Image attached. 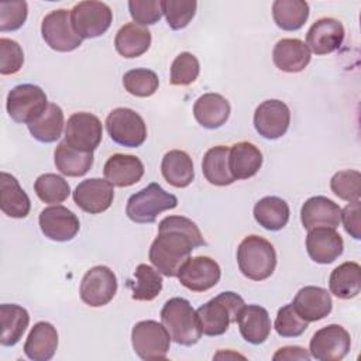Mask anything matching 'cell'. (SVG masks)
<instances>
[{"label":"cell","mask_w":361,"mask_h":361,"mask_svg":"<svg viewBox=\"0 0 361 361\" xmlns=\"http://www.w3.org/2000/svg\"><path fill=\"white\" fill-rule=\"evenodd\" d=\"M48 99L45 92L32 83H21L14 86L6 100V109L8 116L23 124L35 121L48 107Z\"/></svg>","instance_id":"cell-6"},{"label":"cell","mask_w":361,"mask_h":361,"mask_svg":"<svg viewBox=\"0 0 361 361\" xmlns=\"http://www.w3.org/2000/svg\"><path fill=\"white\" fill-rule=\"evenodd\" d=\"M199 72L197 58L190 52H180L171 65V83L173 86H188L197 79Z\"/></svg>","instance_id":"cell-43"},{"label":"cell","mask_w":361,"mask_h":361,"mask_svg":"<svg viewBox=\"0 0 361 361\" xmlns=\"http://www.w3.org/2000/svg\"><path fill=\"white\" fill-rule=\"evenodd\" d=\"M343 248L344 241L336 228L317 227L306 235L307 254L317 264H331L343 254Z\"/></svg>","instance_id":"cell-20"},{"label":"cell","mask_w":361,"mask_h":361,"mask_svg":"<svg viewBox=\"0 0 361 361\" xmlns=\"http://www.w3.org/2000/svg\"><path fill=\"white\" fill-rule=\"evenodd\" d=\"M135 281L128 279L127 286L131 289V298L140 302L154 300L162 290L161 272L151 265L140 264L134 271Z\"/></svg>","instance_id":"cell-37"},{"label":"cell","mask_w":361,"mask_h":361,"mask_svg":"<svg viewBox=\"0 0 361 361\" xmlns=\"http://www.w3.org/2000/svg\"><path fill=\"white\" fill-rule=\"evenodd\" d=\"M41 34L47 45L58 52H71L82 45V38L72 25L71 11L65 8L54 10L42 18Z\"/></svg>","instance_id":"cell-10"},{"label":"cell","mask_w":361,"mask_h":361,"mask_svg":"<svg viewBox=\"0 0 361 361\" xmlns=\"http://www.w3.org/2000/svg\"><path fill=\"white\" fill-rule=\"evenodd\" d=\"M290 124L289 107L278 99L262 102L254 113V127L267 140H276L288 131Z\"/></svg>","instance_id":"cell-15"},{"label":"cell","mask_w":361,"mask_h":361,"mask_svg":"<svg viewBox=\"0 0 361 361\" xmlns=\"http://www.w3.org/2000/svg\"><path fill=\"white\" fill-rule=\"evenodd\" d=\"M300 221L306 230L317 227L337 228L341 223V209L326 196H313L303 203Z\"/></svg>","instance_id":"cell-19"},{"label":"cell","mask_w":361,"mask_h":361,"mask_svg":"<svg viewBox=\"0 0 361 361\" xmlns=\"http://www.w3.org/2000/svg\"><path fill=\"white\" fill-rule=\"evenodd\" d=\"M330 292L343 300L355 298L361 290V267L357 262L347 261L334 268L329 278Z\"/></svg>","instance_id":"cell-32"},{"label":"cell","mask_w":361,"mask_h":361,"mask_svg":"<svg viewBox=\"0 0 361 361\" xmlns=\"http://www.w3.org/2000/svg\"><path fill=\"white\" fill-rule=\"evenodd\" d=\"M24 63V52L20 44L10 38H0V73L14 75Z\"/></svg>","instance_id":"cell-46"},{"label":"cell","mask_w":361,"mask_h":361,"mask_svg":"<svg viewBox=\"0 0 361 361\" xmlns=\"http://www.w3.org/2000/svg\"><path fill=\"white\" fill-rule=\"evenodd\" d=\"M134 353L145 361L165 360L171 345V337L162 323L141 320L131 330Z\"/></svg>","instance_id":"cell-7"},{"label":"cell","mask_w":361,"mask_h":361,"mask_svg":"<svg viewBox=\"0 0 361 361\" xmlns=\"http://www.w3.org/2000/svg\"><path fill=\"white\" fill-rule=\"evenodd\" d=\"M0 207L4 214L13 219H24L31 210V202L16 176L7 172L0 173Z\"/></svg>","instance_id":"cell-26"},{"label":"cell","mask_w":361,"mask_h":361,"mask_svg":"<svg viewBox=\"0 0 361 361\" xmlns=\"http://www.w3.org/2000/svg\"><path fill=\"white\" fill-rule=\"evenodd\" d=\"M243 338L254 345L262 344L271 333V319L265 307L259 305L244 306L237 317Z\"/></svg>","instance_id":"cell-24"},{"label":"cell","mask_w":361,"mask_h":361,"mask_svg":"<svg viewBox=\"0 0 361 361\" xmlns=\"http://www.w3.org/2000/svg\"><path fill=\"white\" fill-rule=\"evenodd\" d=\"M71 20L75 31L82 39L103 35L111 25L113 11L103 1L86 0L73 6Z\"/></svg>","instance_id":"cell-9"},{"label":"cell","mask_w":361,"mask_h":361,"mask_svg":"<svg viewBox=\"0 0 361 361\" xmlns=\"http://www.w3.org/2000/svg\"><path fill=\"white\" fill-rule=\"evenodd\" d=\"M275 24L285 31L300 30L309 17V4L303 0H275L272 3Z\"/></svg>","instance_id":"cell-38"},{"label":"cell","mask_w":361,"mask_h":361,"mask_svg":"<svg viewBox=\"0 0 361 361\" xmlns=\"http://www.w3.org/2000/svg\"><path fill=\"white\" fill-rule=\"evenodd\" d=\"M196 8L195 0H162V13L172 30L185 28L195 17Z\"/></svg>","instance_id":"cell-42"},{"label":"cell","mask_w":361,"mask_h":361,"mask_svg":"<svg viewBox=\"0 0 361 361\" xmlns=\"http://www.w3.org/2000/svg\"><path fill=\"white\" fill-rule=\"evenodd\" d=\"M30 324L27 309L14 303L0 305V344L4 347L16 345Z\"/></svg>","instance_id":"cell-30"},{"label":"cell","mask_w":361,"mask_h":361,"mask_svg":"<svg viewBox=\"0 0 361 361\" xmlns=\"http://www.w3.org/2000/svg\"><path fill=\"white\" fill-rule=\"evenodd\" d=\"M361 175L358 171L345 169L336 172L330 180L331 192L348 203L357 202L361 197Z\"/></svg>","instance_id":"cell-41"},{"label":"cell","mask_w":361,"mask_h":361,"mask_svg":"<svg viewBox=\"0 0 361 361\" xmlns=\"http://www.w3.org/2000/svg\"><path fill=\"white\" fill-rule=\"evenodd\" d=\"M361 203L360 200L348 203L341 210V221L344 230L355 240L361 238Z\"/></svg>","instance_id":"cell-48"},{"label":"cell","mask_w":361,"mask_h":361,"mask_svg":"<svg viewBox=\"0 0 361 361\" xmlns=\"http://www.w3.org/2000/svg\"><path fill=\"white\" fill-rule=\"evenodd\" d=\"M58 348V331L48 322H38L31 329L25 344L24 354L32 361H48Z\"/></svg>","instance_id":"cell-27"},{"label":"cell","mask_w":361,"mask_h":361,"mask_svg":"<svg viewBox=\"0 0 361 361\" xmlns=\"http://www.w3.org/2000/svg\"><path fill=\"white\" fill-rule=\"evenodd\" d=\"M178 206V197L166 192L158 183H149L147 188L130 196L126 207L127 217L138 224H149L165 212Z\"/></svg>","instance_id":"cell-5"},{"label":"cell","mask_w":361,"mask_h":361,"mask_svg":"<svg viewBox=\"0 0 361 361\" xmlns=\"http://www.w3.org/2000/svg\"><path fill=\"white\" fill-rule=\"evenodd\" d=\"M204 244L196 223L183 216H168L159 221L158 235L149 247L148 257L162 275L175 278L190 258L192 250Z\"/></svg>","instance_id":"cell-1"},{"label":"cell","mask_w":361,"mask_h":361,"mask_svg":"<svg viewBox=\"0 0 361 361\" xmlns=\"http://www.w3.org/2000/svg\"><path fill=\"white\" fill-rule=\"evenodd\" d=\"M292 305L300 317L310 323L329 316L333 307V300L327 289L309 285L298 290Z\"/></svg>","instance_id":"cell-21"},{"label":"cell","mask_w":361,"mask_h":361,"mask_svg":"<svg viewBox=\"0 0 361 361\" xmlns=\"http://www.w3.org/2000/svg\"><path fill=\"white\" fill-rule=\"evenodd\" d=\"M230 103L219 93H204L193 104V116L196 121L209 130H214L226 124L230 117Z\"/></svg>","instance_id":"cell-25"},{"label":"cell","mask_w":361,"mask_h":361,"mask_svg":"<svg viewBox=\"0 0 361 361\" xmlns=\"http://www.w3.org/2000/svg\"><path fill=\"white\" fill-rule=\"evenodd\" d=\"M161 323L169 333L171 340L180 345L190 347L203 334L196 310L183 298H172L165 302L161 310Z\"/></svg>","instance_id":"cell-2"},{"label":"cell","mask_w":361,"mask_h":361,"mask_svg":"<svg viewBox=\"0 0 361 361\" xmlns=\"http://www.w3.org/2000/svg\"><path fill=\"white\" fill-rule=\"evenodd\" d=\"M307 326L309 322L300 317L292 303L285 305L278 310L274 323V329L281 337H299L306 331Z\"/></svg>","instance_id":"cell-44"},{"label":"cell","mask_w":361,"mask_h":361,"mask_svg":"<svg viewBox=\"0 0 361 361\" xmlns=\"http://www.w3.org/2000/svg\"><path fill=\"white\" fill-rule=\"evenodd\" d=\"M38 223L45 237L59 243L72 240L80 228V223L76 214L61 204L49 206L41 210Z\"/></svg>","instance_id":"cell-17"},{"label":"cell","mask_w":361,"mask_h":361,"mask_svg":"<svg viewBox=\"0 0 361 361\" xmlns=\"http://www.w3.org/2000/svg\"><path fill=\"white\" fill-rule=\"evenodd\" d=\"M310 357L320 361H340L351 347L350 333L340 324H329L319 329L310 338Z\"/></svg>","instance_id":"cell-12"},{"label":"cell","mask_w":361,"mask_h":361,"mask_svg":"<svg viewBox=\"0 0 361 361\" xmlns=\"http://www.w3.org/2000/svg\"><path fill=\"white\" fill-rule=\"evenodd\" d=\"M79 209L90 214L106 212L114 199V188L107 179L90 178L82 180L72 193Z\"/></svg>","instance_id":"cell-16"},{"label":"cell","mask_w":361,"mask_h":361,"mask_svg":"<svg viewBox=\"0 0 361 361\" xmlns=\"http://www.w3.org/2000/svg\"><path fill=\"white\" fill-rule=\"evenodd\" d=\"M310 51L307 45L299 38H282L272 51V61L275 66L288 73L302 72L310 62Z\"/></svg>","instance_id":"cell-23"},{"label":"cell","mask_w":361,"mask_h":361,"mask_svg":"<svg viewBox=\"0 0 361 361\" xmlns=\"http://www.w3.org/2000/svg\"><path fill=\"white\" fill-rule=\"evenodd\" d=\"M151 45V31L141 24L127 23L116 34V51L124 58H137L148 51Z\"/></svg>","instance_id":"cell-29"},{"label":"cell","mask_w":361,"mask_h":361,"mask_svg":"<svg viewBox=\"0 0 361 361\" xmlns=\"http://www.w3.org/2000/svg\"><path fill=\"white\" fill-rule=\"evenodd\" d=\"M344 27L333 17L316 20L306 34V45L316 55H327L337 51L344 41Z\"/></svg>","instance_id":"cell-18"},{"label":"cell","mask_w":361,"mask_h":361,"mask_svg":"<svg viewBox=\"0 0 361 361\" xmlns=\"http://www.w3.org/2000/svg\"><path fill=\"white\" fill-rule=\"evenodd\" d=\"M161 172L165 180L175 188H186L195 179L192 158L182 149H171L164 155Z\"/></svg>","instance_id":"cell-31"},{"label":"cell","mask_w":361,"mask_h":361,"mask_svg":"<svg viewBox=\"0 0 361 361\" xmlns=\"http://www.w3.org/2000/svg\"><path fill=\"white\" fill-rule=\"evenodd\" d=\"M28 6L24 0L0 3V31H16L23 27L27 20Z\"/></svg>","instance_id":"cell-45"},{"label":"cell","mask_w":361,"mask_h":361,"mask_svg":"<svg viewBox=\"0 0 361 361\" xmlns=\"http://www.w3.org/2000/svg\"><path fill=\"white\" fill-rule=\"evenodd\" d=\"M237 264L245 278L251 281H264L275 271V248L264 237L255 234L247 235L237 248Z\"/></svg>","instance_id":"cell-3"},{"label":"cell","mask_w":361,"mask_h":361,"mask_svg":"<svg viewBox=\"0 0 361 361\" xmlns=\"http://www.w3.org/2000/svg\"><path fill=\"white\" fill-rule=\"evenodd\" d=\"M34 190L39 200L49 204L62 203L71 195L69 183L56 173L39 175L34 182Z\"/></svg>","instance_id":"cell-39"},{"label":"cell","mask_w":361,"mask_h":361,"mask_svg":"<svg viewBox=\"0 0 361 361\" xmlns=\"http://www.w3.org/2000/svg\"><path fill=\"white\" fill-rule=\"evenodd\" d=\"M104 178L117 188H127L141 180L144 175V164L135 155L114 154L103 168Z\"/></svg>","instance_id":"cell-22"},{"label":"cell","mask_w":361,"mask_h":361,"mask_svg":"<svg viewBox=\"0 0 361 361\" xmlns=\"http://www.w3.org/2000/svg\"><path fill=\"white\" fill-rule=\"evenodd\" d=\"M128 10L134 23L145 27L158 23L164 14L161 0H130Z\"/></svg>","instance_id":"cell-47"},{"label":"cell","mask_w":361,"mask_h":361,"mask_svg":"<svg viewBox=\"0 0 361 361\" xmlns=\"http://www.w3.org/2000/svg\"><path fill=\"white\" fill-rule=\"evenodd\" d=\"M123 86L133 96L149 97L158 90L159 79L154 71L147 68H137L124 73Z\"/></svg>","instance_id":"cell-40"},{"label":"cell","mask_w":361,"mask_h":361,"mask_svg":"<svg viewBox=\"0 0 361 361\" xmlns=\"http://www.w3.org/2000/svg\"><path fill=\"white\" fill-rule=\"evenodd\" d=\"M289 206L278 196H265L259 199L254 206L255 221L269 231H278L283 228L289 221Z\"/></svg>","instance_id":"cell-33"},{"label":"cell","mask_w":361,"mask_h":361,"mask_svg":"<svg viewBox=\"0 0 361 361\" xmlns=\"http://www.w3.org/2000/svg\"><path fill=\"white\" fill-rule=\"evenodd\" d=\"M55 166L56 169L71 178L83 176L89 172V169L93 165V152H85L79 151L73 147H71L65 140L58 144L54 152Z\"/></svg>","instance_id":"cell-34"},{"label":"cell","mask_w":361,"mask_h":361,"mask_svg":"<svg viewBox=\"0 0 361 361\" xmlns=\"http://www.w3.org/2000/svg\"><path fill=\"white\" fill-rule=\"evenodd\" d=\"M244 306V299L230 290L210 299L196 310L202 333L210 337L224 334L228 326L237 322Z\"/></svg>","instance_id":"cell-4"},{"label":"cell","mask_w":361,"mask_h":361,"mask_svg":"<svg viewBox=\"0 0 361 361\" xmlns=\"http://www.w3.org/2000/svg\"><path fill=\"white\" fill-rule=\"evenodd\" d=\"M221 276L219 264L204 255L189 258L178 274L179 282L192 292H206L217 285Z\"/></svg>","instance_id":"cell-14"},{"label":"cell","mask_w":361,"mask_h":361,"mask_svg":"<svg viewBox=\"0 0 361 361\" xmlns=\"http://www.w3.org/2000/svg\"><path fill=\"white\" fill-rule=\"evenodd\" d=\"M230 172L235 180L252 178L262 166V152L248 141H240L230 147Z\"/></svg>","instance_id":"cell-28"},{"label":"cell","mask_w":361,"mask_h":361,"mask_svg":"<svg viewBox=\"0 0 361 361\" xmlns=\"http://www.w3.org/2000/svg\"><path fill=\"white\" fill-rule=\"evenodd\" d=\"M106 130L116 144L128 148L141 147L147 140L144 118L128 107L111 110L106 118Z\"/></svg>","instance_id":"cell-8"},{"label":"cell","mask_w":361,"mask_h":361,"mask_svg":"<svg viewBox=\"0 0 361 361\" xmlns=\"http://www.w3.org/2000/svg\"><path fill=\"white\" fill-rule=\"evenodd\" d=\"M310 358V353L303 348V347H299V345H286V347H282L279 348L272 360L274 361H282V360H305L307 361Z\"/></svg>","instance_id":"cell-49"},{"label":"cell","mask_w":361,"mask_h":361,"mask_svg":"<svg viewBox=\"0 0 361 361\" xmlns=\"http://www.w3.org/2000/svg\"><path fill=\"white\" fill-rule=\"evenodd\" d=\"M102 121L87 111L73 113L65 124V141L79 151L93 152L102 142Z\"/></svg>","instance_id":"cell-13"},{"label":"cell","mask_w":361,"mask_h":361,"mask_svg":"<svg viewBox=\"0 0 361 361\" xmlns=\"http://www.w3.org/2000/svg\"><path fill=\"white\" fill-rule=\"evenodd\" d=\"M117 293L116 274L106 265L90 268L82 278L79 295L83 303L90 307L107 305Z\"/></svg>","instance_id":"cell-11"},{"label":"cell","mask_w":361,"mask_h":361,"mask_svg":"<svg viewBox=\"0 0 361 361\" xmlns=\"http://www.w3.org/2000/svg\"><path fill=\"white\" fill-rule=\"evenodd\" d=\"M63 126L65 120L62 109L55 103H49L47 110L27 127L37 141L49 144L59 140L63 131Z\"/></svg>","instance_id":"cell-36"},{"label":"cell","mask_w":361,"mask_h":361,"mask_svg":"<svg viewBox=\"0 0 361 361\" xmlns=\"http://www.w3.org/2000/svg\"><path fill=\"white\" fill-rule=\"evenodd\" d=\"M230 148L216 145L207 149L202 161V171L206 180L214 186H228L235 182L228 166Z\"/></svg>","instance_id":"cell-35"}]
</instances>
